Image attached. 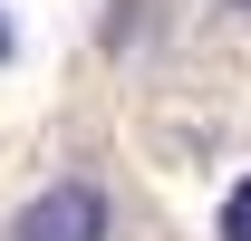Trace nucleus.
<instances>
[{"instance_id":"f03ea898","label":"nucleus","mask_w":251,"mask_h":241,"mask_svg":"<svg viewBox=\"0 0 251 241\" xmlns=\"http://www.w3.org/2000/svg\"><path fill=\"white\" fill-rule=\"evenodd\" d=\"M213 232H222V241H251V164H242V183L222 193V212H213Z\"/></svg>"},{"instance_id":"7ed1b4c3","label":"nucleus","mask_w":251,"mask_h":241,"mask_svg":"<svg viewBox=\"0 0 251 241\" xmlns=\"http://www.w3.org/2000/svg\"><path fill=\"white\" fill-rule=\"evenodd\" d=\"M0 68H10V20H0Z\"/></svg>"},{"instance_id":"20e7f679","label":"nucleus","mask_w":251,"mask_h":241,"mask_svg":"<svg viewBox=\"0 0 251 241\" xmlns=\"http://www.w3.org/2000/svg\"><path fill=\"white\" fill-rule=\"evenodd\" d=\"M232 10H251V0H232Z\"/></svg>"},{"instance_id":"f257e3e1","label":"nucleus","mask_w":251,"mask_h":241,"mask_svg":"<svg viewBox=\"0 0 251 241\" xmlns=\"http://www.w3.org/2000/svg\"><path fill=\"white\" fill-rule=\"evenodd\" d=\"M0 241H116V193L97 174H58L0 222Z\"/></svg>"}]
</instances>
